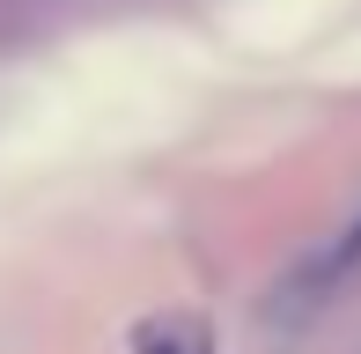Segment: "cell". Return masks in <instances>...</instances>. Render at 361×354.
<instances>
[{"instance_id":"cell-1","label":"cell","mask_w":361,"mask_h":354,"mask_svg":"<svg viewBox=\"0 0 361 354\" xmlns=\"http://www.w3.org/2000/svg\"><path fill=\"white\" fill-rule=\"evenodd\" d=\"M133 347L140 354H214V340H207V325L192 310H177V317H147V325L133 332Z\"/></svg>"},{"instance_id":"cell-2","label":"cell","mask_w":361,"mask_h":354,"mask_svg":"<svg viewBox=\"0 0 361 354\" xmlns=\"http://www.w3.org/2000/svg\"><path fill=\"white\" fill-rule=\"evenodd\" d=\"M354 251H361V229H354Z\"/></svg>"}]
</instances>
